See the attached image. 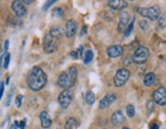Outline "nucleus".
Returning a JSON list of instances; mask_svg holds the SVG:
<instances>
[{"mask_svg": "<svg viewBox=\"0 0 166 129\" xmlns=\"http://www.w3.org/2000/svg\"><path fill=\"white\" fill-rule=\"evenodd\" d=\"M133 25H134V18H133V20L130 22L129 26L127 27V29H126V31L124 32V37H128L130 35V33L132 32V29H133Z\"/></svg>", "mask_w": 166, "mask_h": 129, "instance_id": "b1692460", "label": "nucleus"}, {"mask_svg": "<svg viewBox=\"0 0 166 129\" xmlns=\"http://www.w3.org/2000/svg\"><path fill=\"white\" fill-rule=\"evenodd\" d=\"M116 100V96H115L114 93H108L104 96V98H102V100L99 102V108L101 109H106L108 108L109 106L113 104Z\"/></svg>", "mask_w": 166, "mask_h": 129, "instance_id": "9b49d317", "label": "nucleus"}, {"mask_svg": "<svg viewBox=\"0 0 166 129\" xmlns=\"http://www.w3.org/2000/svg\"><path fill=\"white\" fill-rule=\"evenodd\" d=\"M149 57V49L145 46H139L137 49L134 50V53L132 55L133 63H137V65H141L148 59Z\"/></svg>", "mask_w": 166, "mask_h": 129, "instance_id": "20e7f679", "label": "nucleus"}, {"mask_svg": "<svg viewBox=\"0 0 166 129\" xmlns=\"http://www.w3.org/2000/svg\"><path fill=\"white\" fill-rule=\"evenodd\" d=\"M79 123L77 122L76 118L74 117H71L69 118L67 121H66V124H65V129H73L74 127L78 126Z\"/></svg>", "mask_w": 166, "mask_h": 129, "instance_id": "6ab92c4d", "label": "nucleus"}, {"mask_svg": "<svg viewBox=\"0 0 166 129\" xmlns=\"http://www.w3.org/2000/svg\"><path fill=\"white\" fill-rule=\"evenodd\" d=\"M122 129H130V128H128V127H123Z\"/></svg>", "mask_w": 166, "mask_h": 129, "instance_id": "37998d69", "label": "nucleus"}, {"mask_svg": "<svg viewBox=\"0 0 166 129\" xmlns=\"http://www.w3.org/2000/svg\"><path fill=\"white\" fill-rule=\"evenodd\" d=\"M129 22H130V14L126 12H122L120 14V18H119V24H118V31L120 33L122 32H125L127 27L129 25Z\"/></svg>", "mask_w": 166, "mask_h": 129, "instance_id": "1a4fd4ad", "label": "nucleus"}, {"mask_svg": "<svg viewBox=\"0 0 166 129\" xmlns=\"http://www.w3.org/2000/svg\"><path fill=\"white\" fill-rule=\"evenodd\" d=\"M77 69L75 67H71L69 68L67 71L62 73L60 76H58V85L63 88L64 90L65 89H70L74 85V83L76 82L77 79Z\"/></svg>", "mask_w": 166, "mask_h": 129, "instance_id": "f03ea898", "label": "nucleus"}, {"mask_svg": "<svg viewBox=\"0 0 166 129\" xmlns=\"http://www.w3.org/2000/svg\"><path fill=\"white\" fill-rule=\"evenodd\" d=\"M26 121H27V119H24V120L20 122V128L21 129H25L26 128Z\"/></svg>", "mask_w": 166, "mask_h": 129, "instance_id": "c9c22d12", "label": "nucleus"}, {"mask_svg": "<svg viewBox=\"0 0 166 129\" xmlns=\"http://www.w3.org/2000/svg\"><path fill=\"white\" fill-rule=\"evenodd\" d=\"M70 55H71V57L74 59H78L79 57V55H78V52L77 51H71V53H70Z\"/></svg>", "mask_w": 166, "mask_h": 129, "instance_id": "72a5a7b5", "label": "nucleus"}, {"mask_svg": "<svg viewBox=\"0 0 166 129\" xmlns=\"http://www.w3.org/2000/svg\"><path fill=\"white\" fill-rule=\"evenodd\" d=\"M92 59H93V52H92V50H87V51L85 52L84 63H85V65H88V63H89Z\"/></svg>", "mask_w": 166, "mask_h": 129, "instance_id": "412c9836", "label": "nucleus"}, {"mask_svg": "<svg viewBox=\"0 0 166 129\" xmlns=\"http://www.w3.org/2000/svg\"><path fill=\"white\" fill-rule=\"evenodd\" d=\"M49 34L51 37H54V39H60L63 37L64 35V29L60 26H56V27L51 28L49 31Z\"/></svg>", "mask_w": 166, "mask_h": 129, "instance_id": "f3484780", "label": "nucleus"}, {"mask_svg": "<svg viewBox=\"0 0 166 129\" xmlns=\"http://www.w3.org/2000/svg\"><path fill=\"white\" fill-rule=\"evenodd\" d=\"M78 55H79V57H81V55H83V46L82 45H80L79 46V49H78Z\"/></svg>", "mask_w": 166, "mask_h": 129, "instance_id": "e433bc0d", "label": "nucleus"}, {"mask_svg": "<svg viewBox=\"0 0 166 129\" xmlns=\"http://www.w3.org/2000/svg\"><path fill=\"white\" fill-rule=\"evenodd\" d=\"M14 125H16V127H20V123H19L18 121H14Z\"/></svg>", "mask_w": 166, "mask_h": 129, "instance_id": "79ce46f5", "label": "nucleus"}, {"mask_svg": "<svg viewBox=\"0 0 166 129\" xmlns=\"http://www.w3.org/2000/svg\"><path fill=\"white\" fill-rule=\"evenodd\" d=\"M124 121H125V117H124L122 111H120V110L116 111L112 115V123L115 125V126H119V125H121Z\"/></svg>", "mask_w": 166, "mask_h": 129, "instance_id": "dca6fc26", "label": "nucleus"}, {"mask_svg": "<svg viewBox=\"0 0 166 129\" xmlns=\"http://www.w3.org/2000/svg\"><path fill=\"white\" fill-rule=\"evenodd\" d=\"M54 16H64V10L61 8V7H58L54 10Z\"/></svg>", "mask_w": 166, "mask_h": 129, "instance_id": "cd10ccee", "label": "nucleus"}, {"mask_svg": "<svg viewBox=\"0 0 166 129\" xmlns=\"http://www.w3.org/2000/svg\"><path fill=\"white\" fill-rule=\"evenodd\" d=\"M130 76V73L127 69L123 68L120 69V70L117 71L116 75H115L114 78V84L116 87H120V86H123L124 84L127 82L128 78Z\"/></svg>", "mask_w": 166, "mask_h": 129, "instance_id": "39448f33", "label": "nucleus"}, {"mask_svg": "<svg viewBox=\"0 0 166 129\" xmlns=\"http://www.w3.org/2000/svg\"><path fill=\"white\" fill-rule=\"evenodd\" d=\"M8 44H9V41L5 40V42H4V51H7V49H8Z\"/></svg>", "mask_w": 166, "mask_h": 129, "instance_id": "58836bf2", "label": "nucleus"}, {"mask_svg": "<svg viewBox=\"0 0 166 129\" xmlns=\"http://www.w3.org/2000/svg\"><path fill=\"white\" fill-rule=\"evenodd\" d=\"M153 100L159 106H166V88L159 87L153 92Z\"/></svg>", "mask_w": 166, "mask_h": 129, "instance_id": "6e6552de", "label": "nucleus"}, {"mask_svg": "<svg viewBox=\"0 0 166 129\" xmlns=\"http://www.w3.org/2000/svg\"><path fill=\"white\" fill-rule=\"evenodd\" d=\"M126 114H127V116L130 118H132L133 116H134L135 111H134V106H133L132 104H128V106H126Z\"/></svg>", "mask_w": 166, "mask_h": 129, "instance_id": "5701e85b", "label": "nucleus"}, {"mask_svg": "<svg viewBox=\"0 0 166 129\" xmlns=\"http://www.w3.org/2000/svg\"><path fill=\"white\" fill-rule=\"evenodd\" d=\"M147 109H148L149 113H152L154 111V109H155V102L154 100H149L147 102Z\"/></svg>", "mask_w": 166, "mask_h": 129, "instance_id": "a878e982", "label": "nucleus"}, {"mask_svg": "<svg viewBox=\"0 0 166 129\" xmlns=\"http://www.w3.org/2000/svg\"><path fill=\"white\" fill-rule=\"evenodd\" d=\"M23 95H18L16 98V106H18V108H20L21 106H22V102H23Z\"/></svg>", "mask_w": 166, "mask_h": 129, "instance_id": "c756f323", "label": "nucleus"}, {"mask_svg": "<svg viewBox=\"0 0 166 129\" xmlns=\"http://www.w3.org/2000/svg\"><path fill=\"white\" fill-rule=\"evenodd\" d=\"M11 8H12L14 14H16V16H19V18H22V16H26V14H27V9L24 6L23 2L18 1V0L11 2Z\"/></svg>", "mask_w": 166, "mask_h": 129, "instance_id": "9d476101", "label": "nucleus"}, {"mask_svg": "<svg viewBox=\"0 0 166 129\" xmlns=\"http://www.w3.org/2000/svg\"><path fill=\"white\" fill-rule=\"evenodd\" d=\"M131 61H133L132 59H131V57H125V59H123V65H124V66H129L130 63H131Z\"/></svg>", "mask_w": 166, "mask_h": 129, "instance_id": "2f4dec72", "label": "nucleus"}, {"mask_svg": "<svg viewBox=\"0 0 166 129\" xmlns=\"http://www.w3.org/2000/svg\"><path fill=\"white\" fill-rule=\"evenodd\" d=\"M107 53L110 57H118L123 53V47L121 45H112L107 49Z\"/></svg>", "mask_w": 166, "mask_h": 129, "instance_id": "f8f14e48", "label": "nucleus"}, {"mask_svg": "<svg viewBox=\"0 0 166 129\" xmlns=\"http://www.w3.org/2000/svg\"><path fill=\"white\" fill-rule=\"evenodd\" d=\"M40 121H41V125L44 129L49 128L51 126V118H50L49 114L47 113L46 111H42L40 113Z\"/></svg>", "mask_w": 166, "mask_h": 129, "instance_id": "2eb2a0df", "label": "nucleus"}, {"mask_svg": "<svg viewBox=\"0 0 166 129\" xmlns=\"http://www.w3.org/2000/svg\"><path fill=\"white\" fill-rule=\"evenodd\" d=\"M4 85H5V83L4 82H1V87H0V96L2 98L3 96V93H4Z\"/></svg>", "mask_w": 166, "mask_h": 129, "instance_id": "473e14b6", "label": "nucleus"}, {"mask_svg": "<svg viewBox=\"0 0 166 129\" xmlns=\"http://www.w3.org/2000/svg\"><path fill=\"white\" fill-rule=\"evenodd\" d=\"M77 31V25L76 22L74 20H69L67 22V25H66V35L67 37H73L76 34Z\"/></svg>", "mask_w": 166, "mask_h": 129, "instance_id": "ddd939ff", "label": "nucleus"}, {"mask_svg": "<svg viewBox=\"0 0 166 129\" xmlns=\"http://www.w3.org/2000/svg\"><path fill=\"white\" fill-rule=\"evenodd\" d=\"M9 129H18V127H16L14 124H12V125H10V127H9Z\"/></svg>", "mask_w": 166, "mask_h": 129, "instance_id": "a19ab883", "label": "nucleus"}, {"mask_svg": "<svg viewBox=\"0 0 166 129\" xmlns=\"http://www.w3.org/2000/svg\"><path fill=\"white\" fill-rule=\"evenodd\" d=\"M43 49L45 53H52L58 49V43L56 42V39L50 36V34L46 35L44 38L43 43Z\"/></svg>", "mask_w": 166, "mask_h": 129, "instance_id": "0eeeda50", "label": "nucleus"}, {"mask_svg": "<svg viewBox=\"0 0 166 129\" xmlns=\"http://www.w3.org/2000/svg\"><path fill=\"white\" fill-rule=\"evenodd\" d=\"M155 81H156V75L155 73H153V72L148 73L144 78V84L147 87H151L153 84L155 83Z\"/></svg>", "mask_w": 166, "mask_h": 129, "instance_id": "a211bd4d", "label": "nucleus"}, {"mask_svg": "<svg viewBox=\"0 0 166 129\" xmlns=\"http://www.w3.org/2000/svg\"><path fill=\"white\" fill-rule=\"evenodd\" d=\"M158 24H159V27L162 29H165L166 28V14H163L160 16L159 20H158Z\"/></svg>", "mask_w": 166, "mask_h": 129, "instance_id": "4be33fe9", "label": "nucleus"}, {"mask_svg": "<svg viewBox=\"0 0 166 129\" xmlns=\"http://www.w3.org/2000/svg\"><path fill=\"white\" fill-rule=\"evenodd\" d=\"M72 100H73L72 89H65L58 95V102H60V106L63 109L68 108L70 106V104H71V102H72Z\"/></svg>", "mask_w": 166, "mask_h": 129, "instance_id": "423d86ee", "label": "nucleus"}, {"mask_svg": "<svg viewBox=\"0 0 166 129\" xmlns=\"http://www.w3.org/2000/svg\"><path fill=\"white\" fill-rule=\"evenodd\" d=\"M108 4L111 8L116 9V10H122L123 8L127 7L128 3L124 0H110L108 1Z\"/></svg>", "mask_w": 166, "mask_h": 129, "instance_id": "4468645a", "label": "nucleus"}, {"mask_svg": "<svg viewBox=\"0 0 166 129\" xmlns=\"http://www.w3.org/2000/svg\"><path fill=\"white\" fill-rule=\"evenodd\" d=\"M95 102V95L92 91H88L85 94V102L87 104H92Z\"/></svg>", "mask_w": 166, "mask_h": 129, "instance_id": "aec40b11", "label": "nucleus"}, {"mask_svg": "<svg viewBox=\"0 0 166 129\" xmlns=\"http://www.w3.org/2000/svg\"><path fill=\"white\" fill-rule=\"evenodd\" d=\"M14 86H11L10 89L8 91V94H7V98H6V102H5V106H8L10 104V102H11V96H12V93H14Z\"/></svg>", "mask_w": 166, "mask_h": 129, "instance_id": "393cba45", "label": "nucleus"}, {"mask_svg": "<svg viewBox=\"0 0 166 129\" xmlns=\"http://www.w3.org/2000/svg\"><path fill=\"white\" fill-rule=\"evenodd\" d=\"M47 76L40 67H34L27 76V84L33 91H39L46 85Z\"/></svg>", "mask_w": 166, "mask_h": 129, "instance_id": "f257e3e1", "label": "nucleus"}, {"mask_svg": "<svg viewBox=\"0 0 166 129\" xmlns=\"http://www.w3.org/2000/svg\"><path fill=\"white\" fill-rule=\"evenodd\" d=\"M86 33H87V27H86V26H83V27H82V30H81L80 36L82 37L83 35H85Z\"/></svg>", "mask_w": 166, "mask_h": 129, "instance_id": "f704fd0d", "label": "nucleus"}, {"mask_svg": "<svg viewBox=\"0 0 166 129\" xmlns=\"http://www.w3.org/2000/svg\"><path fill=\"white\" fill-rule=\"evenodd\" d=\"M151 129H159V125H158V123H153V124L151 125Z\"/></svg>", "mask_w": 166, "mask_h": 129, "instance_id": "4c0bfd02", "label": "nucleus"}, {"mask_svg": "<svg viewBox=\"0 0 166 129\" xmlns=\"http://www.w3.org/2000/svg\"><path fill=\"white\" fill-rule=\"evenodd\" d=\"M54 2H56V0H50V1H47V2H45V4L43 5V7H42V10H43V12L47 10V9H48V7L51 6Z\"/></svg>", "mask_w": 166, "mask_h": 129, "instance_id": "c85d7f7f", "label": "nucleus"}, {"mask_svg": "<svg viewBox=\"0 0 166 129\" xmlns=\"http://www.w3.org/2000/svg\"><path fill=\"white\" fill-rule=\"evenodd\" d=\"M137 12L141 16H145V18H150L151 20H159L160 16H161V9L158 5H153V6L149 7V8H144V7H139L137 8Z\"/></svg>", "mask_w": 166, "mask_h": 129, "instance_id": "7ed1b4c3", "label": "nucleus"}, {"mask_svg": "<svg viewBox=\"0 0 166 129\" xmlns=\"http://www.w3.org/2000/svg\"><path fill=\"white\" fill-rule=\"evenodd\" d=\"M22 2H23V3H25V4H29V5H30L32 2H33V1H31V0H30V1H29V0H23Z\"/></svg>", "mask_w": 166, "mask_h": 129, "instance_id": "ea45409f", "label": "nucleus"}, {"mask_svg": "<svg viewBox=\"0 0 166 129\" xmlns=\"http://www.w3.org/2000/svg\"><path fill=\"white\" fill-rule=\"evenodd\" d=\"M9 61H10V53H6V55H5L4 61H3V68H4V69H7V68H8Z\"/></svg>", "mask_w": 166, "mask_h": 129, "instance_id": "bb28decb", "label": "nucleus"}, {"mask_svg": "<svg viewBox=\"0 0 166 129\" xmlns=\"http://www.w3.org/2000/svg\"><path fill=\"white\" fill-rule=\"evenodd\" d=\"M139 25H141V29H143V30H148L149 24H148V22H147V20H141V22H139Z\"/></svg>", "mask_w": 166, "mask_h": 129, "instance_id": "7c9ffc66", "label": "nucleus"}]
</instances>
